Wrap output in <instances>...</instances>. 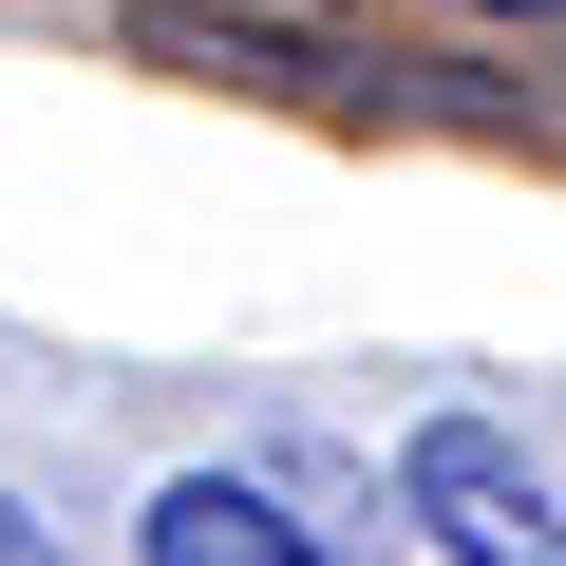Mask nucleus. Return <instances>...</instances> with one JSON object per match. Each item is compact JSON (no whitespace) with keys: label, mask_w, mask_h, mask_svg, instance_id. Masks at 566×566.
Instances as JSON below:
<instances>
[{"label":"nucleus","mask_w":566,"mask_h":566,"mask_svg":"<svg viewBox=\"0 0 566 566\" xmlns=\"http://www.w3.org/2000/svg\"><path fill=\"white\" fill-rule=\"evenodd\" d=\"M453 20H566V0H453Z\"/></svg>","instance_id":"nucleus-4"},{"label":"nucleus","mask_w":566,"mask_h":566,"mask_svg":"<svg viewBox=\"0 0 566 566\" xmlns=\"http://www.w3.org/2000/svg\"><path fill=\"white\" fill-rule=\"evenodd\" d=\"M397 510H416L453 566H566V510H547V472H528L491 416H434V434L397 453Z\"/></svg>","instance_id":"nucleus-1"},{"label":"nucleus","mask_w":566,"mask_h":566,"mask_svg":"<svg viewBox=\"0 0 566 566\" xmlns=\"http://www.w3.org/2000/svg\"><path fill=\"white\" fill-rule=\"evenodd\" d=\"M133 566H340L283 491H245V472H170L151 491V528H133Z\"/></svg>","instance_id":"nucleus-2"},{"label":"nucleus","mask_w":566,"mask_h":566,"mask_svg":"<svg viewBox=\"0 0 566 566\" xmlns=\"http://www.w3.org/2000/svg\"><path fill=\"white\" fill-rule=\"evenodd\" d=\"M0 566H57V547H39V528H20V491H0Z\"/></svg>","instance_id":"nucleus-3"}]
</instances>
